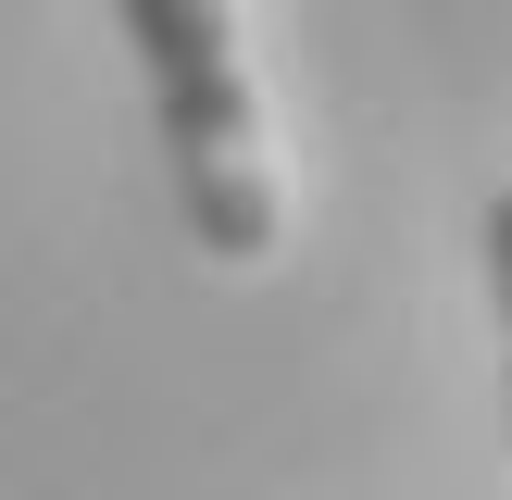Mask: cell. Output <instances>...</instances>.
I'll return each instance as SVG.
<instances>
[{"label":"cell","instance_id":"7a4b0ae2","mask_svg":"<svg viewBox=\"0 0 512 500\" xmlns=\"http://www.w3.org/2000/svg\"><path fill=\"white\" fill-rule=\"evenodd\" d=\"M475 238H488V288H500V400H512V188L488 200V225H475Z\"/></svg>","mask_w":512,"mask_h":500},{"label":"cell","instance_id":"6da1fadb","mask_svg":"<svg viewBox=\"0 0 512 500\" xmlns=\"http://www.w3.org/2000/svg\"><path fill=\"white\" fill-rule=\"evenodd\" d=\"M125 50L150 75V125H163V175L175 213L213 263H263L275 250V175L250 138V75H238V25L225 0H113Z\"/></svg>","mask_w":512,"mask_h":500}]
</instances>
